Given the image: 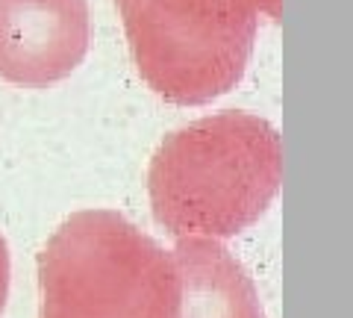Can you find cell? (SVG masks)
I'll return each mask as SVG.
<instances>
[{
	"label": "cell",
	"mask_w": 353,
	"mask_h": 318,
	"mask_svg": "<svg viewBox=\"0 0 353 318\" xmlns=\"http://www.w3.org/2000/svg\"><path fill=\"white\" fill-rule=\"evenodd\" d=\"M6 292H9V248L0 236V310L6 304Z\"/></svg>",
	"instance_id": "obj_6"
},
{
	"label": "cell",
	"mask_w": 353,
	"mask_h": 318,
	"mask_svg": "<svg viewBox=\"0 0 353 318\" xmlns=\"http://www.w3.org/2000/svg\"><path fill=\"white\" fill-rule=\"evenodd\" d=\"M283 183V145L250 112L197 118L159 145L148 192L174 239H230L256 224Z\"/></svg>",
	"instance_id": "obj_1"
},
{
	"label": "cell",
	"mask_w": 353,
	"mask_h": 318,
	"mask_svg": "<svg viewBox=\"0 0 353 318\" xmlns=\"http://www.w3.org/2000/svg\"><path fill=\"white\" fill-rule=\"evenodd\" d=\"M139 74L180 106L209 103L248 68L259 0H115Z\"/></svg>",
	"instance_id": "obj_3"
},
{
	"label": "cell",
	"mask_w": 353,
	"mask_h": 318,
	"mask_svg": "<svg viewBox=\"0 0 353 318\" xmlns=\"http://www.w3.org/2000/svg\"><path fill=\"white\" fill-rule=\"evenodd\" d=\"M171 259L180 280V318H265L248 271L215 239H176Z\"/></svg>",
	"instance_id": "obj_5"
},
{
	"label": "cell",
	"mask_w": 353,
	"mask_h": 318,
	"mask_svg": "<svg viewBox=\"0 0 353 318\" xmlns=\"http://www.w3.org/2000/svg\"><path fill=\"white\" fill-rule=\"evenodd\" d=\"M88 39L85 0H0V80L30 89L65 80Z\"/></svg>",
	"instance_id": "obj_4"
},
{
	"label": "cell",
	"mask_w": 353,
	"mask_h": 318,
	"mask_svg": "<svg viewBox=\"0 0 353 318\" xmlns=\"http://www.w3.org/2000/svg\"><path fill=\"white\" fill-rule=\"evenodd\" d=\"M41 318H180V280L124 215L74 212L39 254Z\"/></svg>",
	"instance_id": "obj_2"
}]
</instances>
